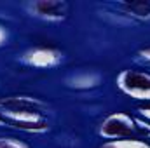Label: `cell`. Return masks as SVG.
<instances>
[{
  "mask_svg": "<svg viewBox=\"0 0 150 148\" xmlns=\"http://www.w3.org/2000/svg\"><path fill=\"white\" fill-rule=\"evenodd\" d=\"M0 117L4 120V125L16 127L26 132H44L49 129L44 105L26 96L0 99Z\"/></svg>",
  "mask_w": 150,
  "mask_h": 148,
  "instance_id": "1",
  "label": "cell"
},
{
  "mask_svg": "<svg viewBox=\"0 0 150 148\" xmlns=\"http://www.w3.org/2000/svg\"><path fill=\"white\" fill-rule=\"evenodd\" d=\"M100 136L108 140H149L150 125L129 113L117 111L108 115L100 125Z\"/></svg>",
  "mask_w": 150,
  "mask_h": 148,
  "instance_id": "2",
  "label": "cell"
},
{
  "mask_svg": "<svg viewBox=\"0 0 150 148\" xmlns=\"http://www.w3.org/2000/svg\"><path fill=\"white\" fill-rule=\"evenodd\" d=\"M117 85L124 94L150 103V72L124 70L117 77Z\"/></svg>",
  "mask_w": 150,
  "mask_h": 148,
  "instance_id": "3",
  "label": "cell"
},
{
  "mask_svg": "<svg viewBox=\"0 0 150 148\" xmlns=\"http://www.w3.org/2000/svg\"><path fill=\"white\" fill-rule=\"evenodd\" d=\"M32 12L47 21H61L68 14V4L61 0H38L32 4Z\"/></svg>",
  "mask_w": 150,
  "mask_h": 148,
  "instance_id": "4",
  "label": "cell"
},
{
  "mask_svg": "<svg viewBox=\"0 0 150 148\" xmlns=\"http://www.w3.org/2000/svg\"><path fill=\"white\" fill-rule=\"evenodd\" d=\"M23 61L30 66L51 68V66H56L61 61V52L52 49V47H35V49H30L23 56Z\"/></svg>",
  "mask_w": 150,
  "mask_h": 148,
  "instance_id": "5",
  "label": "cell"
},
{
  "mask_svg": "<svg viewBox=\"0 0 150 148\" xmlns=\"http://www.w3.org/2000/svg\"><path fill=\"white\" fill-rule=\"evenodd\" d=\"M120 9L142 21H150V2L149 0H134V2H124L120 4Z\"/></svg>",
  "mask_w": 150,
  "mask_h": 148,
  "instance_id": "6",
  "label": "cell"
},
{
  "mask_svg": "<svg viewBox=\"0 0 150 148\" xmlns=\"http://www.w3.org/2000/svg\"><path fill=\"white\" fill-rule=\"evenodd\" d=\"M100 148H150L145 140H108Z\"/></svg>",
  "mask_w": 150,
  "mask_h": 148,
  "instance_id": "7",
  "label": "cell"
},
{
  "mask_svg": "<svg viewBox=\"0 0 150 148\" xmlns=\"http://www.w3.org/2000/svg\"><path fill=\"white\" fill-rule=\"evenodd\" d=\"M0 148H30V147L19 138L4 136V138H0Z\"/></svg>",
  "mask_w": 150,
  "mask_h": 148,
  "instance_id": "8",
  "label": "cell"
},
{
  "mask_svg": "<svg viewBox=\"0 0 150 148\" xmlns=\"http://www.w3.org/2000/svg\"><path fill=\"white\" fill-rule=\"evenodd\" d=\"M140 111H142V115H145V118H149L150 120V103L143 105V106H140Z\"/></svg>",
  "mask_w": 150,
  "mask_h": 148,
  "instance_id": "9",
  "label": "cell"
},
{
  "mask_svg": "<svg viewBox=\"0 0 150 148\" xmlns=\"http://www.w3.org/2000/svg\"><path fill=\"white\" fill-rule=\"evenodd\" d=\"M140 56H142V58H143L145 61H149V63H150V45L140 51Z\"/></svg>",
  "mask_w": 150,
  "mask_h": 148,
  "instance_id": "10",
  "label": "cell"
},
{
  "mask_svg": "<svg viewBox=\"0 0 150 148\" xmlns=\"http://www.w3.org/2000/svg\"><path fill=\"white\" fill-rule=\"evenodd\" d=\"M5 38H7V32H5V28H4V26H0V45L5 42Z\"/></svg>",
  "mask_w": 150,
  "mask_h": 148,
  "instance_id": "11",
  "label": "cell"
},
{
  "mask_svg": "<svg viewBox=\"0 0 150 148\" xmlns=\"http://www.w3.org/2000/svg\"><path fill=\"white\" fill-rule=\"evenodd\" d=\"M0 125H4V120H2V117H0Z\"/></svg>",
  "mask_w": 150,
  "mask_h": 148,
  "instance_id": "12",
  "label": "cell"
}]
</instances>
